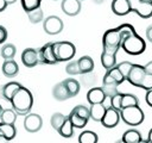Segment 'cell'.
<instances>
[{"instance_id":"cell-11","label":"cell","mask_w":152,"mask_h":143,"mask_svg":"<svg viewBox=\"0 0 152 143\" xmlns=\"http://www.w3.org/2000/svg\"><path fill=\"white\" fill-rule=\"evenodd\" d=\"M120 112H119V110H115V108H113V107H109V108H107L106 110V112H104V114H103V117H102V119H101V124L104 126V128H107V129H112V128H114V126H116L118 124H119V122H120Z\"/></svg>"},{"instance_id":"cell-31","label":"cell","mask_w":152,"mask_h":143,"mask_svg":"<svg viewBox=\"0 0 152 143\" xmlns=\"http://www.w3.org/2000/svg\"><path fill=\"white\" fill-rule=\"evenodd\" d=\"M99 141V137L95 132L93 131H83L80 136H78V142L80 143H97Z\"/></svg>"},{"instance_id":"cell-2","label":"cell","mask_w":152,"mask_h":143,"mask_svg":"<svg viewBox=\"0 0 152 143\" xmlns=\"http://www.w3.org/2000/svg\"><path fill=\"white\" fill-rule=\"evenodd\" d=\"M10 102H11L12 108L15 111L17 114L26 116L27 113H30V110L32 108L33 97H32V93L27 88L21 86L14 93V95L12 97Z\"/></svg>"},{"instance_id":"cell-19","label":"cell","mask_w":152,"mask_h":143,"mask_svg":"<svg viewBox=\"0 0 152 143\" xmlns=\"http://www.w3.org/2000/svg\"><path fill=\"white\" fill-rule=\"evenodd\" d=\"M21 87V85L19 82H15V81H11L8 83H6L5 86H2L1 88V95L4 99H6L7 101H11L12 97L14 95V93Z\"/></svg>"},{"instance_id":"cell-35","label":"cell","mask_w":152,"mask_h":143,"mask_svg":"<svg viewBox=\"0 0 152 143\" xmlns=\"http://www.w3.org/2000/svg\"><path fill=\"white\" fill-rule=\"evenodd\" d=\"M132 64H133V63H131V62H128V61H124V62L116 64L118 69L120 70V73L122 74V76H124L125 80L127 79V75H128V73H129V70H131V68H132Z\"/></svg>"},{"instance_id":"cell-27","label":"cell","mask_w":152,"mask_h":143,"mask_svg":"<svg viewBox=\"0 0 152 143\" xmlns=\"http://www.w3.org/2000/svg\"><path fill=\"white\" fill-rule=\"evenodd\" d=\"M68 118L71 120L74 128H77V129H82V128H84V126L87 125V123H88V119H86V118L78 116L74 110H71V112L69 113Z\"/></svg>"},{"instance_id":"cell-42","label":"cell","mask_w":152,"mask_h":143,"mask_svg":"<svg viewBox=\"0 0 152 143\" xmlns=\"http://www.w3.org/2000/svg\"><path fill=\"white\" fill-rule=\"evenodd\" d=\"M145 101H146V104H147L150 107H152V88H151V89H148V91L146 92Z\"/></svg>"},{"instance_id":"cell-41","label":"cell","mask_w":152,"mask_h":143,"mask_svg":"<svg viewBox=\"0 0 152 143\" xmlns=\"http://www.w3.org/2000/svg\"><path fill=\"white\" fill-rule=\"evenodd\" d=\"M7 30L2 26V25H0V44L1 43H4L6 39H7Z\"/></svg>"},{"instance_id":"cell-5","label":"cell","mask_w":152,"mask_h":143,"mask_svg":"<svg viewBox=\"0 0 152 143\" xmlns=\"http://www.w3.org/2000/svg\"><path fill=\"white\" fill-rule=\"evenodd\" d=\"M53 52L58 62L70 61L75 56L76 48L71 42H66V41L53 42Z\"/></svg>"},{"instance_id":"cell-38","label":"cell","mask_w":152,"mask_h":143,"mask_svg":"<svg viewBox=\"0 0 152 143\" xmlns=\"http://www.w3.org/2000/svg\"><path fill=\"white\" fill-rule=\"evenodd\" d=\"M78 116H81V117H83V118H86V119H90V114H89V107H86V106H83V105H77V106H75L74 108H72Z\"/></svg>"},{"instance_id":"cell-1","label":"cell","mask_w":152,"mask_h":143,"mask_svg":"<svg viewBox=\"0 0 152 143\" xmlns=\"http://www.w3.org/2000/svg\"><path fill=\"white\" fill-rule=\"evenodd\" d=\"M121 33V45L120 48L128 55H140L146 49L145 41L137 33L134 27L131 24H121L118 26Z\"/></svg>"},{"instance_id":"cell-17","label":"cell","mask_w":152,"mask_h":143,"mask_svg":"<svg viewBox=\"0 0 152 143\" xmlns=\"http://www.w3.org/2000/svg\"><path fill=\"white\" fill-rule=\"evenodd\" d=\"M104 97H106V94H104L102 87H93L87 93V100H88L89 104L102 102Z\"/></svg>"},{"instance_id":"cell-40","label":"cell","mask_w":152,"mask_h":143,"mask_svg":"<svg viewBox=\"0 0 152 143\" xmlns=\"http://www.w3.org/2000/svg\"><path fill=\"white\" fill-rule=\"evenodd\" d=\"M121 97H122V93L118 92L116 94H114L112 97V107L115 108V110H120L121 108Z\"/></svg>"},{"instance_id":"cell-20","label":"cell","mask_w":152,"mask_h":143,"mask_svg":"<svg viewBox=\"0 0 152 143\" xmlns=\"http://www.w3.org/2000/svg\"><path fill=\"white\" fill-rule=\"evenodd\" d=\"M101 64L106 70L115 67L116 66V52H110V51L103 50L101 54Z\"/></svg>"},{"instance_id":"cell-24","label":"cell","mask_w":152,"mask_h":143,"mask_svg":"<svg viewBox=\"0 0 152 143\" xmlns=\"http://www.w3.org/2000/svg\"><path fill=\"white\" fill-rule=\"evenodd\" d=\"M15 128H14V124H6V123H0V135H2L6 141H12L14 137H15Z\"/></svg>"},{"instance_id":"cell-45","label":"cell","mask_w":152,"mask_h":143,"mask_svg":"<svg viewBox=\"0 0 152 143\" xmlns=\"http://www.w3.org/2000/svg\"><path fill=\"white\" fill-rule=\"evenodd\" d=\"M7 6H8V4L6 2V0H0V12L5 11Z\"/></svg>"},{"instance_id":"cell-9","label":"cell","mask_w":152,"mask_h":143,"mask_svg":"<svg viewBox=\"0 0 152 143\" xmlns=\"http://www.w3.org/2000/svg\"><path fill=\"white\" fill-rule=\"evenodd\" d=\"M21 62L27 68H32V67H36L37 64H42L38 49H33V48L25 49L21 52Z\"/></svg>"},{"instance_id":"cell-7","label":"cell","mask_w":152,"mask_h":143,"mask_svg":"<svg viewBox=\"0 0 152 143\" xmlns=\"http://www.w3.org/2000/svg\"><path fill=\"white\" fill-rule=\"evenodd\" d=\"M43 29L48 35H58L63 30V20L57 15H49L44 19Z\"/></svg>"},{"instance_id":"cell-8","label":"cell","mask_w":152,"mask_h":143,"mask_svg":"<svg viewBox=\"0 0 152 143\" xmlns=\"http://www.w3.org/2000/svg\"><path fill=\"white\" fill-rule=\"evenodd\" d=\"M40 63L42 64H56L58 63L55 52H53V42H49L44 44L40 49H38Z\"/></svg>"},{"instance_id":"cell-30","label":"cell","mask_w":152,"mask_h":143,"mask_svg":"<svg viewBox=\"0 0 152 143\" xmlns=\"http://www.w3.org/2000/svg\"><path fill=\"white\" fill-rule=\"evenodd\" d=\"M0 119H1L2 123L14 124L15 119H17V113L13 108H5V110H2V112L0 114Z\"/></svg>"},{"instance_id":"cell-25","label":"cell","mask_w":152,"mask_h":143,"mask_svg":"<svg viewBox=\"0 0 152 143\" xmlns=\"http://www.w3.org/2000/svg\"><path fill=\"white\" fill-rule=\"evenodd\" d=\"M74 125H72V123H71V120L68 118V116H66V118H65V120H64V123L62 124V126L58 129V133L62 136V137H65V138H70V137H72L74 136Z\"/></svg>"},{"instance_id":"cell-23","label":"cell","mask_w":152,"mask_h":143,"mask_svg":"<svg viewBox=\"0 0 152 143\" xmlns=\"http://www.w3.org/2000/svg\"><path fill=\"white\" fill-rule=\"evenodd\" d=\"M122 142H125V143H141L142 137L138 130L129 129V130L125 131V133L122 135Z\"/></svg>"},{"instance_id":"cell-13","label":"cell","mask_w":152,"mask_h":143,"mask_svg":"<svg viewBox=\"0 0 152 143\" xmlns=\"http://www.w3.org/2000/svg\"><path fill=\"white\" fill-rule=\"evenodd\" d=\"M119 85L120 83L115 79H113L108 73L104 74L103 79H102V89H103V92H104L106 95L113 97L114 94H116L119 92L118 91V86Z\"/></svg>"},{"instance_id":"cell-28","label":"cell","mask_w":152,"mask_h":143,"mask_svg":"<svg viewBox=\"0 0 152 143\" xmlns=\"http://www.w3.org/2000/svg\"><path fill=\"white\" fill-rule=\"evenodd\" d=\"M27 17H28V20L32 23V24H38L40 23L43 19H44V13H43V10L39 7L37 8H33L31 11H27Z\"/></svg>"},{"instance_id":"cell-29","label":"cell","mask_w":152,"mask_h":143,"mask_svg":"<svg viewBox=\"0 0 152 143\" xmlns=\"http://www.w3.org/2000/svg\"><path fill=\"white\" fill-rule=\"evenodd\" d=\"M15 52H17V49L13 44L11 43H7V44H4L0 49V55L2 58L5 60H11V58H14L15 56Z\"/></svg>"},{"instance_id":"cell-3","label":"cell","mask_w":152,"mask_h":143,"mask_svg":"<svg viewBox=\"0 0 152 143\" xmlns=\"http://www.w3.org/2000/svg\"><path fill=\"white\" fill-rule=\"evenodd\" d=\"M119 112H120V118L124 120V123H126L129 126H138L145 119L144 111L139 107V105L124 107L119 110Z\"/></svg>"},{"instance_id":"cell-48","label":"cell","mask_w":152,"mask_h":143,"mask_svg":"<svg viewBox=\"0 0 152 143\" xmlns=\"http://www.w3.org/2000/svg\"><path fill=\"white\" fill-rule=\"evenodd\" d=\"M104 0H94V2H96V4H102Z\"/></svg>"},{"instance_id":"cell-50","label":"cell","mask_w":152,"mask_h":143,"mask_svg":"<svg viewBox=\"0 0 152 143\" xmlns=\"http://www.w3.org/2000/svg\"><path fill=\"white\" fill-rule=\"evenodd\" d=\"M144 1H148V2H152V0H144Z\"/></svg>"},{"instance_id":"cell-26","label":"cell","mask_w":152,"mask_h":143,"mask_svg":"<svg viewBox=\"0 0 152 143\" xmlns=\"http://www.w3.org/2000/svg\"><path fill=\"white\" fill-rule=\"evenodd\" d=\"M63 82H64V85H65V87H66V89H68V92L70 94V98H72V97L78 94V92H80V82L77 80H75L72 77H69V79L63 80Z\"/></svg>"},{"instance_id":"cell-47","label":"cell","mask_w":152,"mask_h":143,"mask_svg":"<svg viewBox=\"0 0 152 143\" xmlns=\"http://www.w3.org/2000/svg\"><path fill=\"white\" fill-rule=\"evenodd\" d=\"M17 0H6V2L8 4V5H12V4H14Z\"/></svg>"},{"instance_id":"cell-34","label":"cell","mask_w":152,"mask_h":143,"mask_svg":"<svg viewBox=\"0 0 152 143\" xmlns=\"http://www.w3.org/2000/svg\"><path fill=\"white\" fill-rule=\"evenodd\" d=\"M20 1H21V6L25 10V12H27V11L39 7L42 0H20Z\"/></svg>"},{"instance_id":"cell-22","label":"cell","mask_w":152,"mask_h":143,"mask_svg":"<svg viewBox=\"0 0 152 143\" xmlns=\"http://www.w3.org/2000/svg\"><path fill=\"white\" fill-rule=\"evenodd\" d=\"M81 74H89L94 69V61L90 56H82L77 60Z\"/></svg>"},{"instance_id":"cell-32","label":"cell","mask_w":152,"mask_h":143,"mask_svg":"<svg viewBox=\"0 0 152 143\" xmlns=\"http://www.w3.org/2000/svg\"><path fill=\"white\" fill-rule=\"evenodd\" d=\"M132 105H139L138 98L135 95H133V94H129V93H126V94L122 93V97H121V108L127 107V106H132Z\"/></svg>"},{"instance_id":"cell-33","label":"cell","mask_w":152,"mask_h":143,"mask_svg":"<svg viewBox=\"0 0 152 143\" xmlns=\"http://www.w3.org/2000/svg\"><path fill=\"white\" fill-rule=\"evenodd\" d=\"M65 118H66V116H64V114L61 113V112H56V113H53L52 117H51V119H50L51 126H52L56 131H58V129H59V128L62 126V124L64 123Z\"/></svg>"},{"instance_id":"cell-39","label":"cell","mask_w":152,"mask_h":143,"mask_svg":"<svg viewBox=\"0 0 152 143\" xmlns=\"http://www.w3.org/2000/svg\"><path fill=\"white\" fill-rule=\"evenodd\" d=\"M140 88H144L145 91H148L152 88V74L145 73L142 81H141V85H140Z\"/></svg>"},{"instance_id":"cell-10","label":"cell","mask_w":152,"mask_h":143,"mask_svg":"<svg viewBox=\"0 0 152 143\" xmlns=\"http://www.w3.org/2000/svg\"><path fill=\"white\" fill-rule=\"evenodd\" d=\"M145 73H146V72H145L144 66H140V64H132V68H131V70H129V73H128V75H127L126 81H128L132 86L140 87Z\"/></svg>"},{"instance_id":"cell-21","label":"cell","mask_w":152,"mask_h":143,"mask_svg":"<svg viewBox=\"0 0 152 143\" xmlns=\"http://www.w3.org/2000/svg\"><path fill=\"white\" fill-rule=\"evenodd\" d=\"M106 107L103 106L102 102H97V104H90L89 107V114H90V119L95 120V122H101L104 112H106Z\"/></svg>"},{"instance_id":"cell-37","label":"cell","mask_w":152,"mask_h":143,"mask_svg":"<svg viewBox=\"0 0 152 143\" xmlns=\"http://www.w3.org/2000/svg\"><path fill=\"white\" fill-rule=\"evenodd\" d=\"M106 73H108L113 79H115L119 83H122L124 81H125V79H124V76H122V74L120 73V70L118 69V67L115 66V67H113V68H110V69H108Z\"/></svg>"},{"instance_id":"cell-49","label":"cell","mask_w":152,"mask_h":143,"mask_svg":"<svg viewBox=\"0 0 152 143\" xmlns=\"http://www.w3.org/2000/svg\"><path fill=\"white\" fill-rule=\"evenodd\" d=\"M2 110H4V108H2V107H1V105H0V114H1V112H2Z\"/></svg>"},{"instance_id":"cell-12","label":"cell","mask_w":152,"mask_h":143,"mask_svg":"<svg viewBox=\"0 0 152 143\" xmlns=\"http://www.w3.org/2000/svg\"><path fill=\"white\" fill-rule=\"evenodd\" d=\"M43 126V119L37 113H27L24 119V128L27 132H37Z\"/></svg>"},{"instance_id":"cell-46","label":"cell","mask_w":152,"mask_h":143,"mask_svg":"<svg viewBox=\"0 0 152 143\" xmlns=\"http://www.w3.org/2000/svg\"><path fill=\"white\" fill-rule=\"evenodd\" d=\"M144 143H152V129L150 130L148 132V136H147V139L146 141H142Z\"/></svg>"},{"instance_id":"cell-4","label":"cell","mask_w":152,"mask_h":143,"mask_svg":"<svg viewBox=\"0 0 152 143\" xmlns=\"http://www.w3.org/2000/svg\"><path fill=\"white\" fill-rule=\"evenodd\" d=\"M121 45V33L118 27L109 29L104 32L102 37V48L104 51L118 52Z\"/></svg>"},{"instance_id":"cell-44","label":"cell","mask_w":152,"mask_h":143,"mask_svg":"<svg viewBox=\"0 0 152 143\" xmlns=\"http://www.w3.org/2000/svg\"><path fill=\"white\" fill-rule=\"evenodd\" d=\"M144 68H145V72H146V73L152 74V61H151V62H148L146 66H144Z\"/></svg>"},{"instance_id":"cell-14","label":"cell","mask_w":152,"mask_h":143,"mask_svg":"<svg viewBox=\"0 0 152 143\" xmlns=\"http://www.w3.org/2000/svg\"><path fill=\"white\" fill-rule=\"evenodd\" d=\"M64 14L74 17L81 12V0H63L61 4Z\"/></svg>"},{"instance_id":"cell-15","label":"cell","mask_w":152,"mask_h":143,"mask_svg":"<svg viewBox=\"0 0 152 143\" xmlns=\"http://www.w3.org/2000/svg\"><path fill=\"white\" fill-rule=\"evenodd\" d=\"M110 8L116 15H126L131 12L128 0H113Z\"/></svg>"},{"instance_id":"cell-18","label":"cell","mask_w":152,"mask_h":143,"mask_svg":"<svg viewBox=\"0 0 152 143\" xmlns=\"http://www.w3.org/2000/svg\"><path fill=\"white\" fill-rule=\"evenodd\" d=\"M52 95L58 101L68 100L70 98V94H69V92H68V89H66V87H65L63 81H61V82L55 85V87L52 88Z\"/></svg>"},{"instance_id":"cell-6","label":"cell","mask_w":152,"mask_h":143,"mask_svg":"<svg viewBox=\"0 0 152 143\" xmlns=\"http://www.w3.org/2000/svg\"><path fill=\"white\" fill-rule=\"evenodd\" d=\"M131 12H135L140 18L147 19L152 17V2L144 0H128Z\"/></svg>"},{"instance_id":"cell-16","label":"cell","mask_w":152,"mask_h":143,"mask_svg":"<svg viewBox=\"0 0 152 143\" xmlns=\"http://www.w3.org/2000/svg\"><path fill=\"white\" fill-rule=\"evenodd\" d=\"M1 70L6 77H14L18 75L19 67H18V63L13 58H11V60H5V62L2 63Z\"/></svg>"},{"instance_id":"cell-36","label":"cell","mask_w":152,"mask_h":143,"mask_svg":"<svg viewBox=\"0 0 152 143\" xmlns=\"http://www.w3.org/2000/svg\"><path fill=\"white\" fill-rule=\"evenodd\" d=\"M65 72L70 75H77V74H81L80 72V67H78V62L77 61H71L66 64L65 67Z\"/></svg>"},{"instance_id":"cell-43","label":"cell","mask_w":152,"mask_h":143,"mask_svg":"<svg viewBox=\"0 0 152 143\" xmlns=\"http://www.w3.org/2000/svg\"><path fill=\"white\" fill-rule=\"evenodd\" d=\"M146 38L150 43H152V25H150L147 29H146Z\"/></svg>"}]
</instances>
